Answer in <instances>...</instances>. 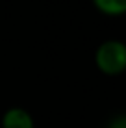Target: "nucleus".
<instances>
[{
	"label": "nucleus",
	"mask_w": 126,
	"mask_h": 128,
	"mask_svg": "<svg viewBox=\"0 0 126 128\" xmlns=\"http://www.w3.org/2000/svg\"><path fill=\"white\" fill-rule=\"evenodd\" d=\"M95 63L97 69L108 76L123 74L126 69V45L117 39L104 41L95 52Z\"/></svg>",
	"instance_id": "obj_1"
},
{
	"label": "nucleus",
	"mask_w": 126,
	"mask_h": 128,
	"mask_svg": "<svg viewBox=\"0 0 126 128\" xmlns=\"http://www.w3.org/2000/svg\"><path fill=\"white\" fill-rule=\"evenodd\" d=\"M0 126L2 128H33L35 122H33V117L28 110L20 108V106H13V108H7L4 112Z\"/></svg>",
	"instance_id": "obj_2"
},
{
	"label": "nucleus",
	"mask_w": 126,
	"mask_h": 128,
	"mask_svg": "<svg viewBox=\"0 0 126 128\" xmlns=\"http://www.w3.org/2000/svg\"><path fill=\"white\" fill-rule=\"evenodd\" d=\"M93 6L108 17H121L126 13V0H93Z\"/></svg>",
	"instance_id": "obj_3"
},
{
	"label": "nucleus",
	"mask_w": 126,
	"mask_h": 128,
	"mask_svg": "<svg viewBox=\"0 0 126 128\" xmlns=\"http://www.w3.org/2000/svg\"><path fill=\"white\" fill-rule=\"evenodd\" d=\"M108 128H126V117L124 115H117L110 121Z\"/></svg>",
	"instance_id": "obj_4"
}]
</instances>
